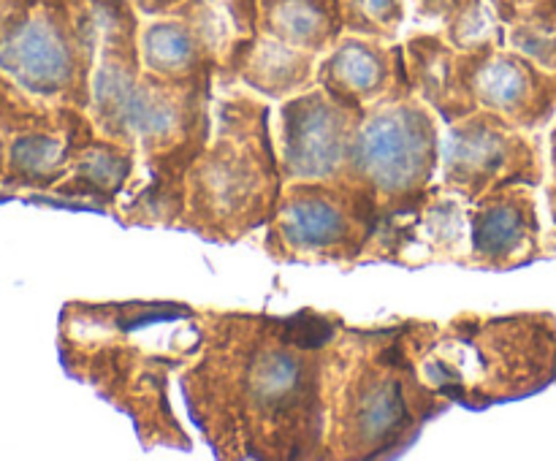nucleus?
<instances>
[{"mask_svg": "<svg viewBox=\"0 0 556 461\" xmlns=\"http://www.w3.org/2000/svg\"><path fill=\"white\" fill-rule=\"evenodd\" d=\"M467 226H470L467 269L510 271L546 255L535 188L527 184L489 190L476 204H470Z\"/></svg>", "mask_w": 556, "mask_h": 461, "instance_id": "ddd939ff", "label": "nucleus"}, {"mask_svg": "<svg viewBox=\"0 0 556 461\" xmlns=\"http://www.w3.org/2000/svg\"><path fill=\"white\" fill-rule=\"evenodd\" d=\"M204 3L226 5L237 30L242 33V36H250V30H253V3H250V0H204Z\"/></svg>", "mask_w": 556, "mask_h": 461, "instance_id": "b1692460", "label": "nucleus"}, {"mask_svg": "<svg viewBox=\"0 0 556 461\" xmlns=\"http://www.w3.org/2000/svg\"><path fill=\"white\" fill-rule=\"evenodd\" d=\"M362 114L364 108L334 101L318 85L280 101L275 141L286 182L340 179Z\"/></svg>", "mask_w": 556, "mask_h": 461, "instance_id": "9b49d317", "label": "nucleus"}, {"mask_svg": "<svg viewBox=\"0 0 556 461\" xmlns=\"http://www.w3.org/2000/svg\"><path fill=\"white\" fill-rule=\"evenodd\" d=\"M315 52L271 36L233 38L215 76L217 85H242L266 101H286L315 87Z\"/></svg>", "mask_w": 556, "mask_h": 461, "instance_id": "a211bd4d", "label": "nucleus"}, {"mask_svg": "<svg viewBox=\"0 0 556 461\" xmlns=\"http://www.w3.org/2000/svg\"><path fill=\"white\" fill-rule=\"evenodd\" d=\"M407 79L405 47H383L372 38H340L315 68V85L334 101L364 108Z\"/></svg>", "mask_w": 556, "mask_h": 461, "instance_id": "f3484780", "label": "nucleus"}, {"mask_svg": "<svg viewBox=\"0 0 556 461\" xmlns=\"http://www.w3.org/2000/svg\"><path fill=\"white\" fill-rule=\"evenodd\" d=\"M438 114L416 95L410 76L389 95L364 106L342 177L367 190L380 217L421 204L443 157Z\"/></svg>", "mask_w": 556, "mask_h": 461, "instance_id": "0eeeda50", "label": "nucleus"}, {"mask_svg": "<svg viewBox=\"0 0 556 461\" xmlns=\"http://www.w3.org/2000/svg\"><path fill=\"white\" fill-rule=\"evenodd\" d=\"M98 41L90 3L79 14L43 5L0 43V71L36 95L90 108Z\"/></svg>", "mask_w": 556, "mask_h": 461, "instance_id": "1a4fd4ad", "label": "nucleus"}, {"mask_svg": "<svg viewBox=\"0 0 556 461\" xmlns=\"http://www.w3.org/2000/svg\"><path fill=\"white\" fill-rule=\"evenodd\" d=\"M440 171V184L465 204H476L489 190L508 184L541 188L546 182L543 139L541 133L516 128L497 112L478 108L448 125Z\"/></svg>", "mask_w": 556, "mask_h": 461, "instance_id": "9d476101", "label": "nucleus"}, {"mask_svg": "<svg viewBox=\"0 0 556 461\" xmlns=\"http://www.w3.org/2000/svg\"><path fill=\"white\" fill-rule=\"evenodd\" d=\"M3 174H5V136L0 133V184H3Z\"/></svg>", "mask_w": 556, "mask_h": 461, "instance_id": "cd10ccee", "label": "nucleus"}, {"mask_svg": "<svg viewBox=\"0 0 556 461\" xmlns=\"http://www.w3.org/2000/svg\"><path fill=\"white\" fill-rule=\"evenodd\" d=\"M136 171H139L136 150L98 133L74 163L68 177L54 184L52 193L60 199L96 204L103 212H117L119 201L136 179Z\"/></svg>", "mask_w": 556, "mask_h": 461, "instance_id": "aec40b11", "label": "nucleus"}, {"mask_svg": "<svg viewBox=\"0 0 556 461\" xmlns=\"http://www.w3.org/2000/svg\"><path fill=\"white\" fill-rule=\"evenodd\" d=\"M407 345L424 380L470 410L527 399L556 383V315L548 309L407 320Z\"/></svg>", "mask_w": 556, "mask_h": 461, "instance_id": "39448f33", "label": "nucleus"}, {"mask_svg": "<svg viewBox=\"0 0 556 461\" xmlns=\"http://www.w3.org/2000/svg\"><path fill=\"white\" fill-rule=\"evenodd\" d=\"M199 0L177 20L147 22L139 33L141 63L174 81H215L233 38L226 22Z\"/></svg>", "mask_w": 556, "mask_h": 461, "instance_id": "4468645a", "label": "nucleus"}, {"mask_svg": "<svg viewBox=\"0 0 556 461\" xmlns=\"http://www.w3.org/2000/svg\"><path fill=\"white\" fill-rule=\"evenodd\" d=\"M402 0H345L348 30L362 36L394 38L402 22Z\"/></svg>", "mask_w": 556, "mask_h": 461, "instance_id": "412c9836", "label": "nucleus"}, {"mask_svg": "<svg viewBox=\"0 0 556 461\" xmlns=\"http://www.w3.org/2000/svg\"><path fill=\"white\" fill-rule=\"evenodd\" d=\"M212 139L188 171L182 231L237 244L275 217L286 177L271 133V106L242 85H217Z\"/></svg>", "mask_w": 556, "mask_h": 461, "instance_id": "423d86ee", "label": "nucleus"}, {"mask_svg": "<svg viewBox=\"0 0 556 461\" xmlns=\"http://www.w3.org/2000/svg\"><path fill=\"white\" fill-rule=\"evenodd\" d=\"M98 136L90 112L63 103L58 117L47 125L5 139V174L0 190L5 193H52L63 182L81 152Z\"/></svg>", "mask_w": 556, "mask_h": 461, "instance_id": "dca6fc26", "label": "nucleus"}, {"mask_svg": "<svg viewBox=\"0 0 556 461\" xmlns=\"http://www.w3.org/2000/svg\"><path fill=\"white\" fill-rule=\"evenodd\" d=\"M380 222L372 195L348 179H293L266 222L264 253L275 264L353 269Z\"/></svg>", "mask_w": 556, "mask_h": 461, "instance_id": "6e6552de", "label": "nucleus"}, {"mask_svg": "<svg viewBox=\"0 0 556 461\" xmlns=\"http://www.w3.org/2000/svg\"><path fill=\"white\" fill-rule=\"evenodd\" d=\"M483 47L459 52L438 36H413L405 43L407 76H410L413 90L434 108V114L445 125L459 123L467 114L481 108L472 95V74L478 68Z\"/></svg>", "mask_w": 556, "mask_h": 461, "instance_id": "6ab92c4d", "label": "nucleus"}, {"mask_svg": "<svg viewBox=\"0 0 556 461\" xmlns=\"http://www.w3.org/2000/svg\"><path fill=\"white\" fill-rule=\"evenodd\" d=\"M546 201H548V212H552L554 231L543 233V253L556 255V188L554 184H546Z\"/></svg>", "mask_w": 556, "mask_h": 461, "instance_id": "393cba45", "label": "nucleus"}, {"mask_svg": "<svg viewBox=\"0 0 556 461\" xmlns=\"http://www.w3.org/2000/svg\"><path fill=\"white\" fill-rule=\"evenodd\" d=\"M510 47L535 60L541 68L556 71V33L541 30L535 25H516L510 33Z\"/></svg>", "mask_w": 556, "mask_h": 461, "instance_id": "5701e85b", "label": "nucleus"}, {"mask_svg": "<svg viewBox=\"0 0 556 461\" xmlns=\"http://www.w3.org/2000/svg\"><path fill=\"white\" fill-rule=\"evenodd\" d=\"M179 0H136V5H139L144 14H161V11H166L168 5H177Z\"/></svg>", "mask_w": 556, "mask_h": 461, "instance_id": "a878e982", "label": "nucleus"}, {"mask_svg": "<svg viewBox=\"0 0 556 461\" xmlns=\"http://www.w3.org/2000/svg\"><path fill=\"white\" fill-rule=\"evenodd\" d=\"M478 106L497 112L516 128L541 133L556 119V71H546L516 49H500L497 41L481 49L472 74Z\"/></svg>", "mask_w": 556, "mask_h": 461, "instance_id": "2eb2a0df", "label": "nucleus"}, {"mask_svg": "<svg viewBox=\"0 0 556 461\" xmlns=\"http://www.w3.org/2000/svg\"><path fill=\"white\" fill-rule=\"evenodd\" d=\"M201 318L204 309L182 302H68L58 323L60 363L125 412L147 450H190L168 383L201 353Z\"/></svg>", "mask_w": 556, "mask_h": 461, "instance_id": "7ed1b4c3", "label": "nucleus"}, {"mask_svg": "<svg viewBox=\"0 0 556 461\" xmlns=\"http://www.w3.org/2000/svg\"><path fill=\"white\" fill-rule=\"evenodd\" d=\"M454 405L424 380L407 345V320L342 323L329 361L324 461L400 456Z\"/></svg>", "mask_w": 556, "mask_h": 461, "instance_id": "20e7f679", "label": "nucleus"}, {"mask_svg": "<svg viewBox=\"0 0 556 461\" xmlns=\"http://www.w3.org/2000/svg\"><path fill=\"white\" fill-rule=\"evenodd\" d=\"M98 20L90 117L98 133L136 150L139 171L117 206L123 226L179 228L188 171L212 139L215 81H174L144 68L125 0H90Z\"/></svg>", "mask_w": 556, "mask_h": 461, "instance_id": "f03ea898", "label": "nucleus"}, {"mask_svg": "<svg viewBox=\"0 0 556 461\" xmlns=\"http://www.w3.org/2000/svg\"><path fill=\"white\" fill-rule=\"evenodd\" d=\"M345 320L204 309V345L177 374L188 415L217 459L320 461L331 345Z\"/></svg>", "mask_w": 556, "mask_h": 461, "instance_id": "f257e3e1", "label": "nucleus"}, {"mask_svg": "<svg viewBox=\"0 0 556 461\" xmlns=\"http://www.w3.org/2000/svg\"><path fill=\"white\" fill-rule=\"evenodd\" d=\"M500 20L556 33V0H494Z\"/></svg>", "mask_w": 556, "mask_h": 461, "instance_id": "4be33fe9", "label": "nucleus"}, {"mask_svg": "<svg viewBox=\"0 0 556 461\" xmlns=\"http://www.w3.org/2000/svg\"><path fill=\"white\" fill-rule=\"evenodd\" d=\"M467 206L443 184H432L427 199L400 215H383L362 264H396L421 269L432 264L467 266Z\"/></svg>", "mask_w": 556, "mask_h": 461, "instance_id": "f8f14e48", "label": "nucleus"}, {"mask_svg": "<svg viewBox=\"0 0 556 461\" xmlns=\"http://www.w3.org/2000/svg\"><path fill=\"white\" fill-rule=\"evenodd\" d=\"M548 161H552V182L548 184H554L556 188V123H554L552 133H548Z\"/></svg>", "mask_w": 556, "mask_h": 461, "instance_id": "bb28decb", "label": "nucleus"}]
</instances>
